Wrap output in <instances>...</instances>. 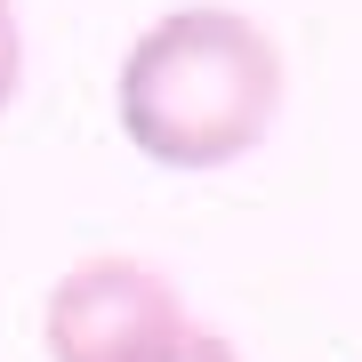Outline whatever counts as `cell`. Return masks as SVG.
I'll return each mask as SVG.
<instances>
[{
  "label": "cell",
  "instance_id": "1",
  "mask_svg": "<svg viewBox=\"0 0 362 362\" xmlns=\"http://www.w3.org/2000/svg\"><path fill=\"white\" fill-rule=\"evenodd\" d=\"M282 113V40L250 8L185 0L161 8L113 65V121L153 169L202 177L266 145Z\"/></svg>",
  "mask_w": 362,
  "mask_h": 362
},
{
  "label": "cell",
  "instance_id": "3",
  "mask_svg": "<svg viewBox=\"0 0 362 362\" xmlns=\"http://www.w3.org/2000/svg\"><path fill=\"white\" fill-rule=\"evenodd\" d=\"M25 89V16H16V0H0V113L16 105Z\"/></svg>",
  "mask_w": 362,
  "mask_h": 362
},
{
  "label": "cell",
  "instance_id": "2",
  "mask_svg": "<svg viewBox=\"0 0 362 362\" xmlns=\"http://www.w3.org/2000/svg\"><path fill=\"white\" fill-rule=\"evenodd\" d=\"M194 330L177 282L153 258L97 250L73 258L40 298V354L49 362H169Z\"/></svg>",
  "mask_w": 362,
  "mask_h": 362
},
{
  "label": "cell",
  "instance_id": "4",
  "mask_svg": "<svg viewBox=\"0 0 362 362\" xmlns=\"http://www.w3.org/2000/svg\"><path fill=\"white\" fill-rule=\"evenodd\" d=\"M169 362H242V354H233V338H226V330L194 322V330L177 338V354H169Z\"/></svg>",
  "mask_w": 362,
  "mask_h": 362
}]
</instances>
